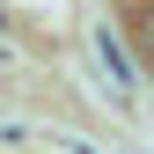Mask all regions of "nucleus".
Instances as JSON below:
<instances>
[{
  "label": "nucleus",
  "mask_w": 154,
  "mask_h": 154,
  "mask_svg": "<svg viewBox=\"0 0 154 154\" xmlns=\"http://www.w3.org/2000/svg\"><path fill=\"white\" fill-rule=\"evenodd\" d=\"M132 44H140V59L154 66V0H140V8H132Z\"/></svg>",
  "instance_id": "f257e3e1"
}]
</instances>
